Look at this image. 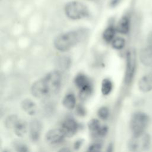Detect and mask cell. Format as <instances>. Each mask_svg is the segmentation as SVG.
<instances>
[{"label": "cell", "instance_id": "cell-20", "mask_svg": "<svg viewBox=\"0 0 152 152\" xmlns=\"http://www.w3.org/2000/svg\"><path fill=\"white\" fill-rule=\"evenodd\" d=\"M101 125L99 120L96 119H92L88 123V128L91 133L95 136L98 130L100 129Z\"/></svg>", "mask_w": 152, "mask_h": 152}, {"label": "cell", "instance_id": "cell-18", "mask_svg": "<svg viewBox=\"0 0 152 152\" xmlns=\"http://www.w3.org/2000/svg\"><path fill=\"white\" fill-rule=\"evenodd\" d=\"M113 87L111 81L107 78H104L102 82L101 91L103 95H108L112 91Z\"/></svg>", "mask_w": 152, "mask_h": 152}, {"label": "cell", "instance_id": "cell-11", "mask_svg": "<svg viewBox=\"0 0 152 152\" xmlns=\"http://www.w3.org/2000/svg\"><path fill=\"white\" fill-rule=\"evenodd\" d=\"M138 87L141 91L148 92L152 90V74L145 75L138 81Z\"/></svg>", "mask_w": 152, "mask_h": 152}, {"label": "cell", "instance_id": "cell-22", "mask_svg": "<svg viewBox=\"0 0 152 152\" xmlns=\"http://www.w3.org/2000/svg\"><path fill=\"white\" fill-rule=\"evenodd\" d=\"M92 91V87H89L82 90H80V98L82 100H86L91 94Z\"/></svg>", "mask_w": 152, "mask_h": 152}, {"label": "cell", "instance_id": "cell-28", "mask_svg": "<svg viewBox=\"0 0 152 152\" xmlns=\"http://www.w3.org/2000/svg\"><path fill=\"white\" fill-rule=\"evenodd\" d=\"M81 144H82V141H81V140H77V141H75V142L74 144V148L76 149V150L78 149L80 147V146L81 145Z\"/></svg>", "mask_w": 152, "mask_h": 152}, {"label": "cell", "instance_id": "cell-7", "mask_svg": "<svg viewBox=\"0 0 152 152\" xmlns=\"http://www.w3.org/2000/svg\"><path fill=\"white\" fill-rule=\"evenodd\" d=\"M61 129L65 137H71L76 134L78 129V124L74 119L68 118L64 121Z\"/></svg>", "mask_w": 152, "mask_h": 152}, {"label": "cell", "instance_id": "cell-23", "mask_svg": "<svg viewBox=\"0 0 152 152\" xmlns=\"http://www.w3.org/2000/svg\"><path fill=\"white\" fill-rule=\"evenodd\" d=\"M98 116L102 119H106L109 116V110L107 107L105 106L101 107L97 112Z\"/></svg>", "mask_w": 152, "mask_h": 152}, {"label": "cell", "instance_id": "cell-27", "mask_svg": "<svg viewBox=\"0 0 152 152\" xmlns=\"http://www.w3.org/2000/svg\"><path fill=\"white\" fill-rule=\"evenodd\" d=\"M77 113L80 116H84V115H86L85 109L83 107H82L81 106H79L77 108Z\"/></svg>", "mask_w": 152, "mask_h": 152}, {"label": "cell", "instance_id": "cell-1", "mask_svg": "<svg viewBox=\"0 0 152 152\" xmlns=\"http://www.w3.org/2000/svg\"><path fill=\"white\" fill-rule=\"evenodd\" d=\"M83 33L82 30H75L61 34L55 38L54 46L58 50L66 51L80 42Z\"/></svg>", "mask_w": 152, "mask_h": 152}, {"label": "cell", "instance_id": "cell-3", "mask_svg": "<svg viewBox=\"0 0 152 152\" xmlns=\"http://www.w3.org/2000/svg\"><path fill=\"white\" fill-rule=\"evenodd\" d=\"M64 11L68 18L74 20L82 19L88 15V10L86 5L76 1L68 2Z\"/></svg>", "mask_w": 152, "mask_h": 152}, {"label": "cell", "instance_id": "cell-4", "mask_svg": "<svg viewBox=\"0 0 152 152\" xmlns=\"http://www.w3.org/2000/svg\"><path fill=\"white\" fill-rule=\"evenodd\" d=\"M148 121V117L145 113L141 112L135 113L130 121V128L133 135L144 132Z\"/></svg>", "mask_w": 152, "mask_h": 152}, {"label": "cell", "instance_id": "cell-9", "mask_svg": "<svg viewBox=\"0 0 152 152\" xmlns=\"http://www.w3.org/2000/svg\"><path fill=\"white\" fill-rule=\"evenodd\" d=\"M42 125L38 120L32 121L29 125V136L33 142H36L39 140L42 132Z\"/></svg>", "mask_w": 152, "mask_h": 152}, {"label": "cell", "instance_id": "cell-26", "mask_svg": "<svg viewBox=\"0 0 152 152\" xmlns=\"http://www.w3.org/2000/svg\"><path fill=\"white\" fill-rule=\"evenodd\" d=\"M15 148L18 151H27V147L22 144H17L15 145Z\"/></svg>", "mask_w": 152, "mask_h": 152}, {"label": "cell", "instance_id": "cell-13", "mask_svg": "<svg viewBox=\"0 0 152 152\" xmlns=\"http://www.w3.org/2000/svg\"><path fill=\"white\" fill-rule=\"evenodd\" d=\"M75 86L80 90L91 87L88 78L83 74H78L74 80Z\"/></svg>", "mask_w": 152, "mask_h": 152}, {"label": "cell", "instance_id": "cell-16", "mask_svg": "<svg viewBox=\"0 0 152 152\" xmlns=\"http://www.w3.org/2000/svg\"><path fill=\"white\" fill-rule=\"evenodd\" d=\"M76 100L75 96L72 93L66 94L62 100V104L68 109H72L75 106Z\"/></svg>", "mask_w": 152, "mask_h": 152}, {"label": "cell", "instance_id": "cell-6", "mask_svg": "<svg viewBox=\"0 0 152 152\" xmlns=\"http://www.w3.org/2000/svg\"><path fill=\"white\" fill-rule=\"evenodd\" d=\"M136 66V56L135 51L132 49L128 51L126 54V65L125 72V82L129 83L131 81L135 72Z\"/></svg>", "mask_w": 152, "mask_h": 152}, {"label": "cell", "instance_id": "cell-12", "mask_svg": "<svg viewBox=\"0 0 152 152\" xmlns=\"http://www.w3.org/2000/svg\"><path fill=\"white\" fill-rule=\"evenodd\" d=\"M21 106L25 112L31 116L34 115L37 112L36 103L30 99H24L21 103Z\"/></svg>", "mask_w": 152, "mask_h": 152}, {"label": "cell", "instance_id": "cell-2", "mask_svg": "<svg viewBox=\"0 0 152 152\" xmlns=\"http://www.w3.org/2000/svg\"><path fill=\"white\" fill-rule=\"evenodd\" d=\"M31 93L36 98L42 99L56 93V91L50 81L45 75L32 84Z\"/></svg>", "mask_w": 152, "mask_h": 152}, {"label": "cell", "instance_id": "cell-5", "mask_svg": "<svg viewBox=\"0 0 152 152\" xmlns=\"http://www.w3.org/2000/svg\"><path fill=\"white\" fill-rule=\"evenodd\" d=\"M150 138L145 132L133 135L128 142V148L131 151H140L145 150L149 146Z\"/></svg>", "mask_w": 152, "mask_h": 152}, {"label": "cell", "instance_id": "cell-24", "mask_svg": "<svg viewBox=\"0 0 152 152\" xmlns=\"http://www.w3.org/2000/svg\"><path fill=\"white\" fill-rule=\"evenodd\" d=\"M107 132V127L106 126H101L100 129L98 130L95 137H103L106 135Z\"/></svg>", "mask_w": 152, "mask_h": 152}, {"label": "cell", "instance_id": "cell-30", "mask_svg": "<svg viewBox=\"0 0 152 152\" xmlns=\"http://www.w3.org/2000/svg\"><path fill=\"white\" fill-rule=\"evenodd\" d=\"M89 1H94V0H89Z\"/></svg>", "mask_w": 152, "mask_h": 152}, {"label": "cell", "instance_id": "cell-14", "mask_svg": "<svg viewBox=\"0 0 152 152\" xmlns=\"http://www.w3.org/2000/svg\"><path fill=\"white\" fill-rule=\"evenodd\" d=\"M129 20L125 16L122 17L118 23L116 30L121 34H126L129 30Z\"/></svg>", "mask_w": 152, "mask_h": 152}, {"label": "cell", "instance_id": "cell-8", "mask_svg": "<svg viewBox=\"0 0 152 152\" xmlns=\"http://www.w3.org/2000/svg\"><path fill=\"white\" fill-rule=\"evenodd\" d=\"M65 135L61 128H55L49 130L46 133L45 140L49 144H55L62 141Z\"/></svg>", "mask_w": 152, "mask_h": 152}, {"label": "cell", "instance_id": "cell-29", "mask_svg": "<svg viewBox=\"0 0 152 152\" xmlns=\"http://www.w3.org/2000/svg\"><path fill=\"white\" fill-rule=\"evenodd\" d=\"M148 43L150 47L152 48V32L149 34L148 37Z\"/></svg>", "mask_w": 152, "mask_h": 152}, {"label": "cell", "instance_id": "cell-10", "mask_svg": "<svg viewBox=\"0 0 152 152\" xmlns=\"http://www.w3.org/2000/svg\"><path fill=\"white\" fill-rule=\"evenodd\" d=\"M140 59L145 66L152 65V48L148 46L142 49L140 53Z\"/></svg>", "mask_w": 152, "mask_h": 152}, {"label": "cell", "instance_id": "cell-15", "mask_svg": "<svg viewBox=\"0 0 152 152\" xmlns=\"http://www.w3.org/2000/svg\"><path fill=\"white\" fill-rule=\"evenodd\" d=\"M28 130V125L26 121L19 120L14 128L15 135L19 137H23L26 134Z\"/></svg>", "mask_w": 152, "mask_h": 152}, {"label": "cell", "instance_id": "cell-25", "mask_svg": "<svg viewBox=\"0 0 152 152\" xmlns=\"http://www.w3.org/2000/svg\"><path fill=\"white\" fill-rule=\"evenodd\" d=\"M102 148V145L99 143H94L88 147L89 151H100Z\"/></svg>", "mask_w": 152, "mask_h": 152}, {"label": "cell", "instance_id": "cell-17", "mask_svg": "<svg viewBox=\"0 0 152 152\" xmlns=\"http://www.w3.org/2000/svg\"><path fill=\"white\" fill-rule=\"evenodd\" d=\"M19 120L17 115H11L6 118L4 122L5 126L8 129H14Z\"/></svg>", "mask_w": 152, "mask_h": 152}, {"label": "cell", "instance_id": "cell-21", "mask_svg": "<svg viewBox=\"0 0 152 152\" xmlns=\"http://www.w3.org/2000/svg\"><path fill=\"white\" fill-rule=\"evenodd\" d=\"M125 40L121 37H116L112 40V45L115 49H121L125 46Z\"/></svg>", "mask_w": 152, "mask_h": 152}, {"label": "cell", "instance_id": "cell-19", "mask_svg": "<svg viewBox=\"0 0 152 152\" xmlns=\"http://www.w3.org/2000/svg\"><path fill=\"white\" fill-rule=\"evenodd\" d=\"M115 30L116 29L112 26H110L106 28V30L103 32V37L106 42H110L113 40L115 34Z\"/></svg>", "mask_w": 152, "mask_h": 152}]
</instances>
